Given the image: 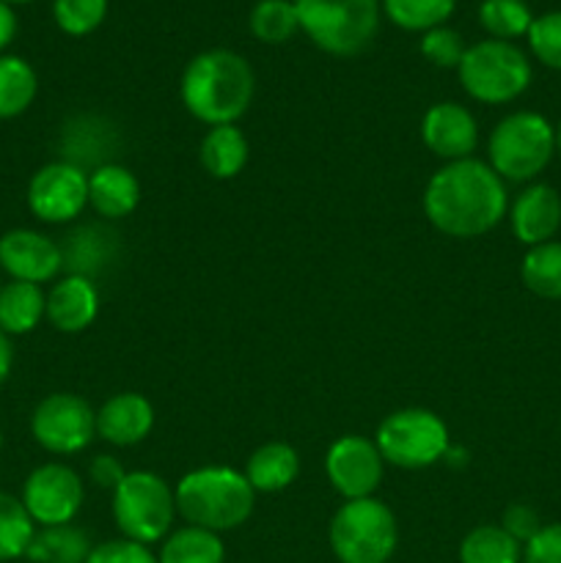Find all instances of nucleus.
Segmentation results:
<instances>
[{"instance_id": "1", "label": "nucleus", "mask_w": 561, "mask_h": 563, "mask_svg": "<svg viewBox=\"0 0 561 563\" xmlns=\"http://www.w3.org/2000/svg\"><path fill=\"white\" fill-rule=\"evenodd\" d=\"M509 209L504 179L482 159L446 163L424 190V214L454 240H473L493 231Z\"/></svg>"}, {"instance_id": "2", "label": "nucleus", "mask_w": 561, "mask_h": 563, "mask_svg": "<svg viewBox=\"0 0 561 563\" xmlns=\"http://www.w3.org/2000/svg\"><path fill=\"white\" fill-rule=\"evenodd\" d=\"M256 91L251 64L231 49L198 53L182 75V102L187 113L209 126L234 124L248 113Z\"/></svg>"}, {"instance_id": "3", "label": "nucleus", "mask_w": 561, "mask_h": 563, "mask_svg": "<svg viewBox=\"0 0 561 563\" xmlns=\"http://www.w3.org/2000/svg\"><path fill=\"white\" fill-rule=\"evenodd\" d=\"M176 511L187 526L207 528L212 533L240 528L253 515L256 489L248 484L245 473L231 467H198L187 473L174 489Z\"/></svg>"}, {"instance_id": "4", "label": "nucleus", "mask_w": 561, "mask_h": 563, "mask_svg": "<svg viewBox=\"0 0 561 563\" xmlns=\"http://www.w3.org/2000/svg\"><path fill=\"white\" fill-rule=\"evenodd\" d=\"M490 168L504 181H534L556 154V126L534 110L501 119L487 141Z\"/></svg>"}, {"instance_id": "5", "label": "nucleus", "mask_w": 561, "mask_h": 563, "mask_svg": "<svg viewBox=\"0 0 561 563\" xmlns=\"http://www.w3.org/2000/svg\"><path fill=\"white\" fill-rule=\"evenodd\" d=\"M300 31L339 58L363 53L380 27L377 0H295Z\"/></svg>"}, {"instance_id": "6", "label": "nucleus", "mask_w": 561, "mask_h": 563, "mask_svg": "<svg viewBox=\"0 0 561 563\" xmlns=\"http://www.w3.org/2000/svg\"><path fill=\"white\" fill-rule=\"evenodd\" d=\"M460 82L482 104H509L528 91L531 86V60L517 44L484 38L471 44L462 55Z\"/></svg>"}, {"instance_id": "7", "label": "nucleus", "mask_w": 561, "mask_h": 563, "mask_svg": "<svg viewBox=\"0 0 561 563\" xmlns=\"http://www.w3.org/2000/svg\"><path fill=\"white\" fill-rule=\"evenodd\" d=\"M330 548L341 563H385L394 555L399 531L383 500H346L330 520Z\"/></svg>"}, {"instance_id": "8", "label": "nucleus", "mask_w": 561, "mask_h": 563, "mask_svg": "<svg viewBox=\"0 0 561 563\" xmlns=\"http://www.w3.org/2000/svg\"><path fill=\"white\" fill-rule=\"evenodd\" d=\"M176 517V495L148 471H132L113 489V520L121 537L138 544L163 542Z\"/></svg>"}, {"instance_id": "9", "label": "nucleus", "mask_w": 561, "mask_h": 563, "mask_svg": "<svg viewBox=\"0 0 561 563\" xmlns=\"http://www.w3.org/2000/svg\"><path fill=\"white\" fill-rule=\"evenodd\" d=\"M374 445L385 462L402 471H421L435 465L449 451V429L424 407L396 410L380 423Z\"/></svg>"}, {"instance_id": "10", "label": "nucleus", "mask_w": 561, "mask_h": 563, "mask_svg": "<svg viewBox=\"0 0 561 563\" xmlns=\"http://www.w3.org/2000/svg\"><path fill=\"white\" fill-rule=\"evenodd\" d=\"M31 434L50 454H77L97 434V412L75 394H50L33 410Z\"/></svg>"}, {"instance_id": "11", "label": "nucleus", "mask_w": 561, "mask_h": 563, "mask_svg": "<svg viewBox=\"0 0 561 563\" xmlns=\"http://www.w3.org/2000/svg\"><path fill=\"white\" fill-rule=\"evenodd\" d=\"M20 500L36 526H66L82 509L86 489H82L80 476L69 465L47 462L25 478Z\"/></svg>"}, {"instance_id": "12", "label": "nucleus", "mask_w": 561, "mask_h": 563, "mask_svg": "<svg viewBox=\"0 0 561 563\" xmlns=\"http://www.w3.org/2000/svg\"><path fill=\"white\" fill-rule=\"evenodd\" d=\"M88 207V174L75 163H50L28 185V209L42 223H69Z\"/></svg>"}, {"instance_id": "13", "label": "nucleus", "mask_w": 561, "mask_h": 563, "mask_svg": "<svg viewBox=\"0 0 561 563\" xmlns=\"http://www.w3.org/2000/svg\"><path fill=\"white\" fill-rule=\"evenodd\" d=\"M385 460L372 440L361 434L339 438L324 456V473L336 493L344 500L374 498V489L383 482Z\"/></svg>"}, {"instance_id": "14", "label": "nucleus", "mask_w": 561, "mask_h": 563, "mask_svg": "<svg viewBox=\"0 0 561 563\" xmlns=\"http://www.w3.org/2000/svg\"><path fill=\"white\" fill-rule=\"evenodd\" d=\"M0 267L11 280L25 284H47L64 267V253L50 236L33 229H11L0 236Z\"/></svg>"}, {"instance_id": "15", "label": "nucleus", "mask_w": 561, "mask_h": 563, "mask_svg": "<svg viewBox=\"0 0 561 563\" xmlns=\"http://www.w3.org/2000/svg\"><path fill=\"white\" fill-rule=\"evenodd\" d=\"M424 146L440 159H468L479 143V124L468 108L457 102H438L424 113Z\"/></svg>"}, {"instance_id": "16", "label": "nucleus", "mask_w": 561, "mask_h": 563, "mask_svg": "<svg viewBox=\"0 0 561 563\" xmlns=\"http://www.w3.org/2000/svg\"><path fill=\"white\" fill-rule=\"evenodd\" d=\"M512 234L520 245H542L550 242L561 229V196L556 187L544 181H531L517 192L509 209Z\"/></svg>"}, {"instance_id": "17", "label": "nucleus", "mask_w": 561, "mask_h": 563, "mask_svg": "<svg viewBox=\"0 0 561 563\" xmlns=\"http://www.w3.org/2000/svg\"><path fill=\"white\" fill-rule=\"evenodd\" d=\"M154 427V407L141 394H116L99 407L97 434L110 445H138Z\"/></svg>"}, {"instance_id": "18", "label": "nucleus", "mask_w": 561, "mask_h": 563, "mask_svg": "<svg viewBox=\"0 0 561 563\" xmlns=\"http://www.w3.org/2000/svg\"><path fill=\"white\" fill-rule=\"evenodd\" d=\"M99 313V291L91 278L82 275H66L50 289L47 295V313L55 330L61 333H82L91 328V322Z\"/></svg>"}, {"instance_id": "19", "label": "nucleus", "mask_w": 561, "mask_h": 563, "mask_svg": "<svg viewBox=\"0 0 561 563\" xmlns=\"http://www.w3.org/2000/svg\"><path fill=\"white\" fill-rule=\"evenodd\" d=\"M141 201V185L124 165L105 163L88 174V203L110 220L127 218Z\"/></svg>"}, {"instance_id": "20", "label": "nucleus", "mask_w": 561, "mask_h": 563, "mask_svg": "<svg viewBox=\"0 0 561 563\" xmlns=\"http://www.w3.org/2000/svg\"><path fill=\"white\" fill-rule=\"evenodd\" d=\"M300 476V456L286 443H264L248 460L245 478L256 493H280Z\"/></svg>"}, {"instance_id": "21", "label": "nucleus", "mask_w": 561, "mask_h": 563, "mask_svg": "<svg viewBox=\"0 0 561 563\" xmlns=\"http://www.w3.org/2000/svg\"><path fill=\"white\" fill-rule=\"evenodd\" d=\"M47 313V295L42 286L11 280L0 289V330L6 335H25L38 328Z\"/></svg>"}, {"instance_id": "22", "label": "nucleus", "mask_w": 561, "mask_h": 563, "mask_svg": "<svg viewBox=\"0 0 561 563\" xmlns=\"http://www.w3.org/2000/svg\"><path fill=\"white\" fill-rule=\"evenodd\" d=\"M248 141L242 135V130H237V124H220L209 126V132L201 141V157L204 170H207L212 179H234L248 163Z\"/></svg>"}, {"instance_id": "23", "label": "nucleus", "mask_w": 561, "mask_h": 563, "mask_svg": "<svg viewBox=\"0 0 561 563\" xmlns=\"http://www.w3.org/2000/svg\"><path fill=\"white\" fill-rule=\"evenodd\" d=\"M91 539L82 528L72 526H47L33 533L25 559L33 563H86L91 553Z\"/></svg>"}, {"instance_id": "24", "label": "nucleus", "mask_w": 561, "mask_h": 563, "mask_svg": "<svg viewBox=\"0 0 561 563\" xmlns=\"http://www.w3.org/2000/svg\"><path fill=\"white\" fill-rule=\"evenodd\" d=\"M226 548L220 533L207 528L185 526L179 531H170L163 539L157 563H223Z\"/></svg>"}, {"instance_id": "25", "label": "nucleus", "mask_w": 561, "mask_h": 563, "mask_svg": "<svg viewBox=\"0 0 561 563\" xmlns=\"http://www.w3.org/2000/svg\"><path fill=\"white\" fill-rule=\"evenodd\" d=\"M36 93L38 80L33 66L20 55H0V121L25 113Z\"/></svg>"}, {"instance_id": "26", "label": "nucleus", "mask_w": 561, "mask_h": 563, "mask_svg": "<svg viewBox=\"0 0 561 563\" xmlns=\"http://www.w3.org/2000/svg\"><path fill=\"white\" fill-rule=\"evenodd\" d=\"M520 275L531 295L542 300H561V242L550 240L528 247Z\"/></svg>"}, {"instance_id": "27", "label": "nucleus", "mask_w": 561, "mask_h": 563, "mask_svg": "<svg viewBox=\"0 0 561 563\" xmlns=\"http://www.w3.org/2000/svg\"><path fill=\"white\" fill-rule=\"evenodd\" d=\"M460 563H522V544L501 526H479L462 539Z\"/></svg>"}, {"instance_id": "28", "label": "nucleus", "mask_w": 561, "mask_h": 563, "mask_svg": "<svg viewBox=\"0 0 561 563\" xmlns=\"http://www.w3.org/2000/svg\"><path fill=\"white\" fill-rule=\"evenodd\" d=\"M36 533V522L25 504L9 493H0V563L16 561L28 553Z\"/></svg>"}, {"instance_id": "29", "label": "nucleus", "mask_w": 561, "mask_h": 563, "mask_svg": "<svg viewBox=\"0 0 561 563\" xmlns=\"http://www.w3.org/2000/svg\"><path fill=\"white\" fill-rule=\"evenodd\" d=\"M479 22L490 33V38L515 42V38L528 36L534 14L526 0H482Z\"/></svg>"}, {"instance_id": "30", "label": "nucleus", "mask_w": 561, "mask_h": 563, "mask_svg": "<svg viewBox=\"0 0 561 563\" xmlns=\"http://www.w3.org/2000/svg\"><path fill=\"white\" fill-rule=\"evenodd\" d=\"M457 0H383V11L402 31L427 33L454 14Z\"/></svg>"}, {"instance_id": "31", "label": "nucleus", "mask_w": 561, "mask_h": 563, "mask_svg": "<svg viewBox=\"0 0 561 563\" xmlns=\"http://www.w3.org/2000/svg\"><path fill=\"white\" fill-rule=\"evenodd\" d=\"M251 33L264 44H284L300 31L295 0H258L251 11Z\"/></svg>"}, {"instance_id": "32", "label": "nucleus", "mask_w": 561, "mask_h": 563, "mask_svg": "<svg viewBox=\"0 0 561 563\" xmlns=\"http://www.w3.org/2000/svg\"><path fill=\"white\" fill-rule=\"evenodd\" d=\"M53 16L69 36H88L108 16V0H53Z\"/></svg>"}, {"instance_id": "33", "label": "nucleus", "mask_w": 561, "mask_h": 563, "mask_svg": "<svg viewBox=\"0 0 561 563\" xmlns=\"http://www.w3.org/2000/svg\"><path fill=\"white\" fill-rule=\"evenodd\" d=\"M526 38L539 64L561 71V11H548V14L534 16L531 31H528Z\"/></svg>"}, {"instance_id": "34", "label": "nucleus", "mask_w": 561, "mask_h": 563, "mask_svg": "<svg viewBox=\"0 0 561 563\" xmlns=\"http://www.w3.org/2000/svg\"><path fill=\"white\" fill-rule=\"evenodd\" d=\"M465 49V42H462V36L454 27L440 25L421 36V55L432 66H440V69H457Z\"/></svg>"}, {"instance_id": "35", "label": "nucleus", "mask_w": 561, "mask_h": 563, "mask_svg": "<svg viewBox=\"0 0 561 563\" xmlns=\"http://www.w3.org/2000/svg\"><path fill=\"white\" fill-rule=\"evenodd\" d=\"M86 563H157V555L146 544L130 542V539H113L91 548Z\"/></svg>"}, {"instance_id": "36", "label": "nucleus", "mask_w": 561, "mask_h": 563, "mask_svg": "<svg viewBox=\"0 0 561 563\" xmlns=\"http://www.w3.org/2000/svg\"><path fill=\"white\" fill-rule=\"evenodd\" d=\"M522 563H561V522L542 526V531L522 544Z\"/></svg>"}, {"instance_id": "37", "label": "nucleus", "mask_w": 561, "mask_h": 563, "mask_svg": "<svg viewBox=\"0 0 561 563\" xmlns=\"http://www.w3.org/2000/svg\"><path fill=\"white\" fill-rule=\"evenodd\" d=\"M501 528L520 544H528L539 531H542V520H539V515L528 504H512L509 509L504 511Z\"/></svg>"}, {"instance_id": "38", "label": "nucleus", "mask_w": 561, "mask_h": 563, "mask_svg": "<svg viewBox=\"0 0 561 563\" xmlns=\"http://www.w3.org/2000/svg\"><path fill=\"white\" fill-rule=\"evenodd\" d=\"M88 473H91V482L102 489H116L121 484V478L127 476V471L121 467V462L116 460V456H108V454L94 456Z\"/></svg>"}, {"instance_id": "39", "label": "nucleus", "mask_w": 561, "mask_h": 563, "mask_svg": "<svg viewBox=\"0 0 561 563\" xmlns=\"http://www.w3.org/2000/svg\"><path fill=\"white\" fill-rule=\"evenodd\" d=\"M14 36H16V14L9 3L0 0V55H3V49L14 42Z\"/></svg>"}, {"instance_id": "40", "label": "nucleus", "mask_w": 561, "mask_h": 563, "mask_svg": "<svg viewBox=\"0 0 561 563\" xmlns=\"http://www.w3.org/2000/svg\"><path fill=\"white\" fill-rule=\"evenodd\" d=\"M11 366H14V350H11L9 335L0 330V388H3L6 379H9Z\"/></svg>"}, {"instance_id": "41", "label": "nucleus", "mask_w": 561, "mask_h": 563, "mask_svg": "<svg viewBox=\"0 0 561 563\" xmlns=\"http://www.w3.org/2000/svg\"><path fill=\"white\" fill-rule=\"evenodd\" d=\"M556 154H559V157H561V121H559V124H556Z\"/></svg>"}, {"instance_id": "42", "label": "nucleus", "mask_w": 561, "mask_h": 563, "mask_svg": "<svg viewBox=\"0 0 561 563\" xmlns=\"http://www.w3.org/2000/svg\"><path fill=\"white\" fill-rule=\"evenodd\" d=\"M3 3H9V5H14V3H31V0H3Z\"/></svg>"}, {"instance_id": "43", "label": "nucleus", "mask_w": 561, "mask_h": 563, "mask_svg": "<svg viewBox=\"0 0 561 563\" xmlns=\"http://www.w3.org/2000/svg\"><path fill=\"white\" fill-rule=\"evenodd\" d=\"M0 449H3V432H0Z\"/></svg>"}, {"instance_id": "44", "label": "nucleus", "mask_w": 561, "mask_h": 563, "mask_svg": "<svg viewBox=\"0 0 561 563\" xmlns=\"http://www.w3.org/2000/svg\"><path fill=\"white\" fill-rule=\"evenodd\" d=\"M0 289H3V284H0Z\"/></svg>"}]
</instances>
